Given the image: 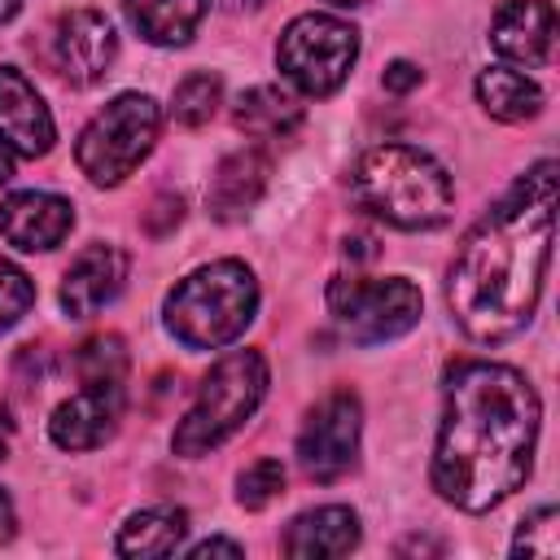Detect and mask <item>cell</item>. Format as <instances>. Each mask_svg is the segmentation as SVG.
<instances>
[{
    "mask_svg": "<svg viewBox=\"0 0 560 560\" xmlns=\"http://www.w3.org/2000/svg\"><path fill=\"white\" fill-rule=\"evenodd\" d=\"M556 228V162H534L459 241L446 271V306L455 324L499 346L516 337L542 298Z\"/></svg>",
    "mask_w": 560,
    "mask_h": 560,
    "instance_id": "obj_1",
    "label": "cell"
},
{
    "mask_svg": "<svg viewBox=\"0 0 560 560\" xmlns=\"http://www.w3.org/2000/svg\"><path fill=\"white\" fill-rule=\"evenodd\" d=\"M538 394L525 372L468 359L446 376L442 424L429 464L433 490L459 512H490L516 494L534 468Z\"/></svg>",
    "mask_w": 560,
    "mask_h": 560,
    "instance_id": "obj_2",
    "label": "cell"
},
{
    "mask_svg": "<svg viewBox=\"0 0 560 560\" xmlns=\"http://www.w3.org/2000/svg\"><path fill=\"white\" fill-rule=\"evenodd\" d=\"M350 192L368 214L402 232H429L455 210L451 171L411 144H372L359 153L350 166Z\"/></svg>",
    "mask_w": 560,
    "mask_h": 560,
    "instance_id": "obj_3",
    "label": "cell"
},
{
    "mask_svg": "<svg viewBox=\"0 0 560 560\" xmlns=\"http://www.w3.org/2000/svg\"><path fill=\"white\" fill-rule=\"evenodd\" d=\"M258 315V280L245 262L219 258L188 271L162 302L166 332L188 350L232 346Z\"/></svg>",
    "mask_w": 560,
    "mask_h": 560,
    "instance_id": "obj_4",
    "label": "cell"
},
{
    "mask_svg": "<svg viewBox=\"0 0 560 560\" xmlns=\"http://www.w3.org/2000/svg\"><path fill=\"white\" fill-rule=\"evenodd\" d=\"M267 359L258 350H228L223 359L210 363V372L197 385L192 407L171 433V451L179 459H201L219 442H228L267 398Z\"/></svg>",
    "mask_w": 560,
    "mask_h": 560,
    "instance_id": "obj_5",
    "label": "cell"
},
{
    "mask_svg": "<svg viewBox=\"0 0 560 560\" xmlns=\"http://www.w3.org/2000/svg\"><path fill=\"white\" fill-rule=\"evenodd\" d=\"M162 131V109L153 96L144 92H118L74 140V162L79 171L101 184L114 188L122 184L158 144Z\"/></svg>",
    "mask_w": 560,
    "mask_h": 560,
    "instance_id": "obj_6",
    "label": "cell"
},
{
    "mask_svg": "<svg viewBox=\"0 0 560 560\" xmlns=\"http://www.w3.org/2000/svg\"><path fill=\"white\" fill-rule=\"evenodd\" d=\"M359 61V31L332 13H302L284 26L276 44L280 74L302 96H332Z\"/></svg>",
    "mask_w": 560,
    "mask_h": 560,
    "instance_id": "obj_7",
    "label": "cell"
},
{
    "mask_svg": "<svg viewBox=\"0 0 560 560\" xmlns=\"http://www.w3.org/2000/svg\"><path fill=\"white\" fill-rule=\"evenodd\" d=\"M328 311L354 346H381L420 324L424 298L407 276H385V280L337 276L328 284Z\"/></svg>",
    "mask_w": 560,
    "mask_h": 560,
    "instance_id": "obj_8",
    "label": "cell"
},
{
    "mask_svg": "<svg viewBox=\"0 0 560 560\" xmlns=\"http://www.w3.org/2000/svg\"><path fill=\"white\" fill-rule=\"evenodd\" d=\"M359 433H363V407L350 389L328 394L315 402L298 433V464L311 481H341L359 459Z\"/></svg>",
    "mask_w": 560,
    "mask_h": 560,
    "instance_id": "obj_9",
    "label": "cell"
},
{
    "mask_svg": "<svg viewBox=\"0 0 560 560\" xmlns=\"http://www.w3.org/2000/svg\"><path fill=\"white\" fill-rule=\"evenodd\" d=\"M118 57V35L109 26L105 13L96 9H70L57 18L52 26V66L61 79H70L74 88H92L96 79L109 74Z\"/></svg>",
    "mask_w": 560,
    "mask_h": 560,
    "instance_id": "obj_10",
    "label": "cell"
},
{
    "mask_svg": "<svg viewBox=\"0 0 560 560\" xmlns=\"http://www.w3.org/2000/svg\"><path fill=\"white\" fill-rule=\"evenodd\" d=\"M122 416V381H83L79 394L57 402L48 420V438L61 451H96L114 438Z\"/></svg>",
    "mask_w": 560,
    "mask_h": 560,
    "instance_id": "obj_11",
    "label": "cell"
},
{
    "mask_svg": "<svg viewBox=\"0 0 560 560\" xmlns=\"http://www.w3.org/2000/svg\"><path fill=\"white\" fill-rule=\"evenodd\" d=\"M556 44V9L551 0H503L490 22V48L521 70H542Z\"/></svg>",
    "mask_w": 560,
    "mask_h": 560,
    "instance_id": "obj_12",
    "label": "cell"
},
{
    "mask_svg": "<svg viewBox=\"0 0 560 560\" xmlns=\"http://www.w3.org/2000/svg\"><path fill=\"white\" fill-rule=\"evenodd\" d=\"M70 228H74V206L57 192L26 188L0 201V236L22 254L57 249L70 236Z\"/></svg>",
    "mask_w": 560,
    "mask_h": 560,
    "instance_id": "obj_13",
    "label": "cell"
},
{
    "mask_svg": "<svg viewBox=\"0 0 560 560\" xmlns=\"http://www.w3.org/2000/svg\"><path fill=\"white\" fill-rule=\"evenodd\" d=\"M0 140L22 158H44L57 140V122L18 66H0Z\"/></svg>",
    "mask_w": 560,
    "mask_h": 560,
    "instance_id": "obj_14",
    "label": "cell"
},
{
    "mask_svg": "<svg viewBox=\"0 0 560 560\" xmlns=\"http://www.w3.org/2000/svg\"><path fill=\"white\" fill-rule=\"evenodd\" d=\"M127 267H131L127 249L105 245V241L88 245V249L70 262V271H66V280H61V306H66V315L88 319V315L105 311V306L122 293Z\"/></svg>",
    "mask_w": 560,
    "mask_h": 560,
    "instance_id": "obj_15",
    "label": "cell"
},
{
    "mask_svg": "<svg viewBox=\"0 0 560 560\" xmlns=\"http://www.w3.org/2000/svg\"><path fill=\"white\" fill-rule=\"evenodd\" d=\"M267 179H271V162L262 149H236L228 153L214 175H210V188H206V206L219 223H241L267 192Z\"/></svg>",
    "mask_w": 560,
    "mask_h": 560,
    "instance_id": "obj_16",
    "label": "cell"
},
{
    "mask_svg": "<svg viewBox=\"0 0 560 560\" xmlns=\"http://www.w3.org/2000/svg\"><path fill=\"white\" fill-rule=\"evenodd\" d=\"M359 547V516L346 503H324L289 521L280 551L293 560H337Z\"/></svg>",
    "mask_w": 560,
    "mask_h": 560,
    "instance_id": "obj_17",
    "label": "cell"
},
{
    "mask_svg": "<svg viewBox=\"0 0 560 560\" xmlns=\"http://www.w3.org/2000/svg\"><path fill=\"white\" fill-rule=\"evenodd\" d=\"M122 13L140 31V39L158 48H179L197 35L210 0H122Z\"/></svg>",
    "mask_w": 560,
    "mask_h": 560,
    "instance_id": "obj_18",
    "label": "cell"
},
{
    "mask_svg": "<svg viewBox=\"0 0 560 560\" xmlns=\"http://www.w3.org/2000/svg\"><path fill=\"white\" fill-rule=\"evenodd\" d=\"M477 105L499 122H525L542 109V88L512 66H490L477 74Z\"/></svg>",
    "mask_w": 560,
    "mask_h": 560,
    "instance_id": "obj_19",
    "label": "cell"
},
{
    "mask_svg": "<svg viewBox=\"0 0 560 560\" xmlns=\"http://www.w3.org/2000/svg\"><path fill=\"white\" fill-rule=\"evenodd\" d=\"M184 534H188L184 508H144L127 516V525L114 538V551L118 556H171L179 551Z\"/></svg>",
    "mask_w": 560,
    "mask_h": 560,
    "instance_id": "obj_20",
    "label": "cell"
},
{
    "mask_svg": "<svg viewBox=\"0 0 560 560\" xmlns=\"http://www.w3.org/2000/svg\"><path fill=\"white\" fill-rule=\"evenodd\" d=\"M232 118H236V127H241L245 136L276 140V136L298 131V122H302V105H298L284 88H276V83H258V88L241 92Z\"/></svg>",
    "mask_w": 560,
    "mask_h": 560,
    "instance_id": "obj_21",
    "label": "cell"
},
{
    "mask_svg": "<svg viewBox=\"0 0 560 560\" xmlns=\"http://www.w3.org/2000/svg\"><path fill=\"white\" fill-rule=\"evenodd\" d=\"M223 105V79L210 70H192L188 79H179L175 96H171V114L179 127H206Z\"/></svg>",
    "mask_w": 560,
    "mask_h": 560,
    "instance_id": "obj_22",
    "label": "cell"
},
{
    "mask_svg": "<svg viewBox=\"0 0 560 560\" xmlns=\"http://www.w3.org/2000/svg\"><path fill=\"white\" fill-rule=\"evenodd\" d=\"M74 368H79V381H122V376H127V350H122V337L101 332V337L83 341L79 354H74Z\"/></svg>",
    "mask_w": 560,
    "mask_h": 560,
    "instance_id": "obj_23",
    "label": "cell"
},
{
    "mask_svg": "<svg viewBox=\"0 0 560 560\" xmlns=\"http://www.w3.org/2000/svg\"><path fill=\"white\" fill-rule=\"evenodd\" d=\"M280 490H284V464L280 459H254L236 477V503L249 512H262L271 499H280Z\"/></svg>",
    "mask_w": 560,
    "mask_h": 560,
    "instance_id": "obj_24",
    "label": "cell"
},
{
    "mask_svg": "<svg viewBox=\"0 0 560 560\" xmlns=\"http://www.w3.org/2000/svg\"><path fill=\"white\" fill-rule=\"evenodd\" d=\"M556 551H560V516H556V508H538L534 516L521 521V529L512 538V556L551 560Z\"/></svg>",
    "mask_w": 560,
    "mask_h": 560,
    "instance_id": "obj_25",
    "label": "cell"
},
{
    "mask_svg": "<svg viewBox=\"0 0 560 560\" xmlns=\"http://www.w3.org/2000/svg\"><path fill=\"white\" fill-rule=\"evenodd\" d=\"M31 302H35L31 276H26L18 262L0 258V332H9V328L31 311Z\"/></svg>",
    "mask_w": 560,
    "mask_h": 560,
    "instance_id": "obj_26",
    "label": "cell"
},
{
    "mask_svg": "<svg viewBox=\"0 0 560 560\" xmlns=\"http://www.w3.org/2000/svg\"><path fill=\"white\" fill-rule=\"evenodd\" d=\"M420 79H424V74H420V66L398 57V61H389V66H385V79H381V83H385L389 92H411V88H420Z\"/></svg>",
    "mask_w": 560,
    "mask_h": 560,
    "instance_id": "obj_27",
    "label": "cell"
},
{
    "mask_svg": "<svg viewBox=\"0 0 560 560\" xmlns=\"http://www.w3.org/2000/svg\"><path fill=\"white\" fill-rule=\"evenodd\" d=\"M153 210H158V214H149V219H144V228H149L153 236H162V232H166V223H179L184 201H179V197H158V201H153Z\"/></svg>",
    "mask_w": 560,
    "mask_h": 560,
    "instance_id": "obj_28",
    "label": "cell"
},
{
    "mask_svg": "<svg viewBox=\"0 0 560 560\" xmlns=\"http://www.w3.org/2000/svg\"><path fill=\"white\" fill-rule=\"evenodd\" d=\"M188 556H192V560H201V556H245V547L232 542V538H206V542L188 547Z\"/></svg>",
    "mask_w": 560,
    "mask_h": 560,
    "instance_id": "obj_29",
    "label": "cell"
},
{
    "mask_svg": "<svg viewBox=\"0 0 560 560\" xmlns=\"http://www.w3.org/2000/svg\"><path fill=\"white\" fill-rule=\"evenodd\" d=\"M18 534V512H13V499H9V490L0 486V542H9Z\"/></svg>",
    "mask_w": 560,
    "mask_h": 560,
    "instance_id": "obj_30",
    "label": "cell"
},
{
    "mask_svg": "<svg viewBox=\"0 0 560 560\" xmlns=\"http://www.w3.org/2000/svg\"><path fill=\"white\" fill-rule=\"evenodd\" d=\"M13 179V149L0 140V184H9Z\"/></svg>",
    "mask_w": 560,
    "mask_h": 560,
    "instance_id": "obj_31",
    "label": "cell"
},
{
    "mask_svg": "<svg viewBox=\"0 0 560 560\" xmlns=\"http://www.w3.org/2000/svg\"><path fill=\"white\" fill-rule=\"evenodd\" d=\"M18 9H22V0H0V22H9Z\"/></svg>",
    "mask_w": 560,
    "mask_h": 560,
    "instance_id": "obj_32",
    "label": "cell"
},
{
    "mask_svg": "<svg viewBox=\"0 0 560 560\" xmlns=\"http://www.w3.org/2000/svg\"><path fill=\"white\" fill-rule=\"evenodd\" d=\"M9 455V420H4V411H0V459Z\"/></svg>",
    "mask_w": 560,
    "mask_h": 560,
    "instance_id": "obj_33",
    "label": "cell"
},
{
    "mask_svg": "<svg viewBox=\"0 0 560 560\" xmlns=\"http://www.w3.org/2000/svg\"><path fill=\"white\" fill-rule=\"evenodd\" d=\"M332 9H359V4H372V0H328Z\"/></svg>",
    "mask_w": 560,
    "mask_h": 560,
    "instance_id": "obj_34",
    "label": "cell"
}]
</instances>
